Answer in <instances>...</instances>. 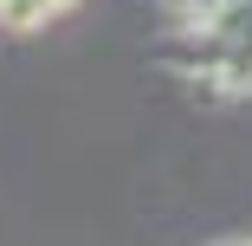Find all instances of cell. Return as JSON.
Returning a JSON list of instances; mask_svg holds the SVG:
<instances>
[{
  "label": "cell",
  "mask_w": 252,
  "mask_h": 246,
  "mask_svg": "<svg viewBox=\"0 0 252 246\" xmlns=\"http://www.w3.org/2000/svg\"><path fill=\"white\" fill-rule=\"evenodd\" d=\"M246 246H252V240H246Z\"/></svg>",
  "instance_id": "cell-1"
}]
</instances>
